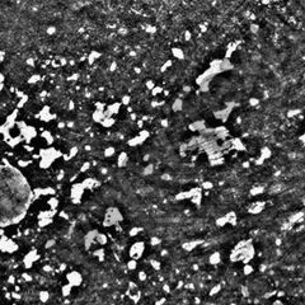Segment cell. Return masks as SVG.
<instances>
[{"label": "cell", "mask_w": 305, "mask_h": 305, "mask_svg": "<svg viewBox=\"0 0 305 305\" xmlns=\"http://www.w3.org/2000/svg\"><path fill=\"white\" fill-rule=\"evenodd\" d=\"M96 243H98V244H100V245H104V244H107V236L104 235V234H97V238H96Z\"/></svg>", "instance_id": "cell-6"}, {"label": "cell", "mask_w": 305, "mask_h": 305, "mask_svg": "<svg viewBox=\"0 0 305 305\" xmlns=\"http://www.w3.org/2000/svg\"><path fill=\"white\" fill-rule=\"evenodd\" d=\"M29 164H31V162H28V160H19V162H18V165L22 167V168H25V167L29 165Z\"/></svg>", "instance_id": "cell-11"}, {"label": "cell", "mask_w": 305, "mask_h": 305, "mask_svg": "<svg viewBox=\"0 0 305 305\" xmlns=\"http://www.w3.org/2000/svg\"><path fill=\"white\" fill-rule=\"evenodd\" d=\"M22 277L24 278V281H27V282L32 281V276H31V275H28V273H23V275H22Z\"/></svg>", "instance_id": "cell-15"}, {"label": "cell", "mask_w": 305, "mask_h": 305, "mask_svg": "<svg viewBox=\"0 0 305 305\" xmlns=\"http://www.w3.org/2000/svg\"><path fill=\"white\" fill-rule=\"evenodd\" d=\"M38 299H40L42 303H47L48 299H50V294H48V291H46V290H41V291L38 292Z\"/></svg>", "instance_id": "cell-3"}, {"label": "cell", "mask_w": 305, "mask_h": 305, "mask_svg": "<svg viewBox=\"0 0 305 305\" xmlns=\"http://www.w3.org/2000/svg\"><path fill=\"white\" fill-rule=\"evenodd\" d=\"M164 303H165V299H160L159 301H156V303H155V305H163Z\"/></svg>", "instance_id": "cell-23"}, {"label": "cell", "mask_w": 305, "mask_h": 305, "mask_svg": "<svg viewBox=\"0 0 305 305\" xmlns=\"http://www.w3.org/2000/svg\"><path fill=\"white\" fill-rule=\"evenodd\" d=\"M71 285L70 284H67V285H65V286H62V290H61V292H62V295L64 296H69L70 295V292H71Z\"/></svg>", "instance_id": "cell-7"}, {"label": "cell", "mask_w": 305, "mask_h": 305, "mask_svg": "<svg viewBox=\"0 0 305 305\" xmlns=\"http://www.w3.org/2000/svg\"><path fill=\"white\" fill-rule=\"evenodd\" d=\"M10 305H14V304H10Z\"/></svg>", "instance_id": "cell-24"}, {"label": "cell", "mask_w": 305, "mask_h": 305, "mask_svg": "<svg viewBox=\"0 0 305 305\" xmlns=\"http://www.w3.org/2000/svg\"><path fill=\"white\" fill-rule=\"evenodd\" d=\"M144 247H145L144 242H137L132 245L130 249V256L132 257V259H139L141 257V254L144 253Z\"/></svg>", "instance_id": "cell-1"}, {"label": "cell", "mask_w": 305, "mask_h": 305, "mask_svg": "<svg viewBox=\"0 0 305 305\" xmlns=\"http://www.w3.org/2000/svg\"><path fill=\"white\" fill-rule=\"evenodd\" d=\"M47 205L50 206V209L51 210H56V207H57V205H58V200L56 198V197H51V198H48L47 200Z\"/></svg>", "instance_id": "cell-5"}, {"label": "cell", "mask_w": 305, "mask_h": 305, "mask_svg": "<svg viewBox=\"0 0 305 305\" xmlns=\"http://www.w3.org/2000/svg\"><path fill=\"white\" fill-rule=\"evenodd\" d=\"M160 243V239H158V238H151V240H150V244L151 245H156V244H159Z\"/></svg>", "instance_id": "cell-17"}, {"label": "cell", "mask_w": 305, "mask_h": 305, "mask_svg": "<svg viewBox=\"0 0 305 305\" xmlns=\"http://www.w3.org/2000/svg\"><path fill=\"white\" fill-rule=\"evenodd\" d=\"M66 280L67 284H70L71 286H79L81 284V275L78 272V271H71L66 275Z\"/></svg>", "instance_id": "cell-2"}, {"label": "cell", "mask_w": 305, "mask_h": 305, "mask_svg": "<svg viewBox=\"0 0 305 305\" xmlns=\"http://www.w3.org/2000/svg\"><path fill=\"white\" fill-rule=\"evenodd\" d=\"M152 172V165H149V167H146V169H145V172H144V173H145V174H150Z\"/></svg>", "instance_id": "cell-19"}, {"label": "cell", "mask_w": 305, "mask_h": 305, "mask_svg": "<svg viewBox=\"0 0 305 305\" xmlns=\"http://www.w3.org/2000/svg\"><path fill=\"white\" fill-rule=\"evenodd\" d=\"M127 267H129V269H135L137 267V259H130L127 262Z\"/></svg>", "instance_id": "cell-8"}, {"label": "cell", "mask_w": 305, "mask_h": 305, "mask_svg": "<svg viewBox=\"0 0 305 305\" xmlns=\"http://www.w3.org/2000/svg\"><path fill=\"white\" fill-rule=\"evenodd\" d=\"M150 265L154 267V269H159L160 268V263H159V262H156V261H150Z\"/></svg>", "instance_id": "cell-13"}, {"label": "cell", "mask_w": 305, "mask_h": 305, "mask_svg": "<svg viewBox=\"0 0 305 305\" xmlns=\"http://www.w3.org/2000/svg\"><path fill=\"white\" fill-rule=\"evenodd\" d=\"M137 276H139V278L141 280V281H145V280L148 278V276H146V273L144 272V271H140V272L137 273Z\"/></svg>", "instance_id": "cell-12"}, {"label": "cell", "mask_w": 305, "mask_h": 305, "mask_svg": "<svg viewBox=\"0 0 305 305\" xmlns=\"http://www.w3.org/2000/svg\"><path fill=\"white\" fill-rule=\"evenodd\" d=\"M60 216H62L65 220H67V219H69V215H67L66 213H65V211H61V213H60Z\"/></svg>", "instance_id": "cell-21"}, {"label": "cell", "mask_w": 305, "mask_h": 305, "mask_svg": "<svg viewBox=\"0 0 305 305\" xmlns=\"http://www.w3.org/2000/svg\"><path fill=\"white\" fill-rule=\"evenodd\" d=\"M115 154V149L113 148H107L106 151H104V155L108 158V156H112Z\"/></svg>", "instance_id": "cell-10"}, {"label": "cell", "mask_w": 305, "mask_h": 305, "mask_svg": "<svg viewBox=\"0 0 305 305\" xmlns=\"http://www.w3.org/2000/svg\"><path fill=\"white\" fill-rule=\"evenodd\" d=\"M65 269H66V263H61L60 267H58V271H60V272H64Z\"/></svg>", "instance_id": "cell-20"}, {"label": "cell", "mask_w": 305, "mask_h": 305, "mask_svg": "<svg viewBox=\"0 0 305 305\" xmlns=\"http://www.w3.org/2000/svg\"><path fill=\"white\" fill-rule=\"evenodd\" d=\"M129 102H130V97H123V104H127V103H129Z\"/></svg>", "instance_id": "cell-22"}, {"label": "cell", "mask_w": 305, "mask_h": 305, "mask_svg": "<svg viewBox=\"0 0 305 305\" xmlns=\"http://www.w3.org/2000/svg\"><path fill=\"white\" fill-rule=\"evenodd\" d=\"M126 163H127V154L126 152H121L120 156H118V159H117V165L118 167H123Z\"/></svg>", "instance_id": "cell-4"}, {"label": "cell", "mask_w": 305, "mask_h": 305, "mask_svg": "<svg viewBox=\"0 0 305 305\" xmlns=\"http://www.w3.org/2000/svg\"><path fill=\"white\" fill-rule=\"evenodd\" d=\"M140 232H141V229H140V228H132L131 230L129 232V234H130V236H135L136 234H139Z\"/></svg>", "instance_id": "cell-9"}, {"label": "cell", "mask_w": 305, "mask_h": 305, "mask_svg": "<svg viewBox=\"0 0 305 305\" xmlns=\"http://www.w3.org/2000/svg\"><path fill=\"white\" fill-rule=\"evenodd\" d=\"M55 243H56L55 240H48V242H47V243L45 244V248H46V249H48L50 247H52V245H54Z\"/></svg>", "instance_id": "cell-16"}, {"label": "cell", "mask_w": 305, "mask_h": 305, "mask_svg": "<svg viewBox=\"0 0 305 305\" xmlns=\"http://www.w3.org/2000/svg\"><path fill=\"white\" fill-rule=\"evenodd\" d=\"M8 284H10V285H15V278H14V276H10L9 278H8Z\"/></svg>", "instance_id": "cell-18"}, {"label": "cell", "mask_w": 305, "mask_h": 305, "mask_svg": "<svg viewBox=\"0 0 305 305\" xmlns=\"http://www.w3.org/2000/svg\"><path fill=\"white\" fill-rule=\"evenodd\" d=\"M89 168H90V163H84V164L81 165V169H80V172H85V171H88Z\"/></svg>", "instance_id": "cell-14"}]
</instances>
